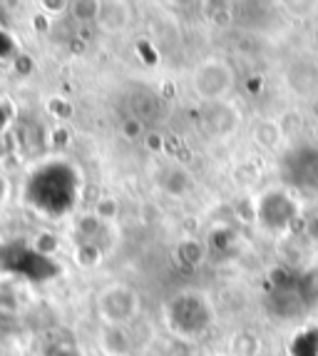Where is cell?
<instances>
[{
  "mask_svg": "<svg viewBox=\"0 0 318 356\" xmlns=\"http://www.w3.org/2000/svg\"><path fill=\"white\" fill-rule=\"evenodd\" d=\"M214 321V309L199 291H179L167 304V324L177 337H199Z\"/></svg>",
  "mask_w": 318,
  "mask_h": 356,
  "instance_id": "6da1fadb",
  "label": "cell"
},
{
  "mask_svg": "<svg viewBox=\"0 0 318 356\" xmlns=\"http://www.w3.org/2000/svg\"><path fill=\"white\" fill-rule=\"evenodd\" d=\"M294 217H296V202L286 190L264 192L259 204H256V220L269 232H283L294 222Z\"/></svg>",
  "mask_w": 318,
  "mask_h": 356,
  "instance_id": "7a4b0ae2",
  "label": "cell"
},
{
  "mask_svg": "<svg viewBox=\"0 0 318 356\" xmlns=\"http://www.w3.org/2000/svg\"><path fill=\"white\" fill-rule=\"evenodd\" d=\"M234 88V72L224 60H206L194 72V90L201 100H221Z\"/></svg>",
  "mask_w": 318,
  "mask_h": 356,
  "instance_id": "3957f363",
  "label": "cell"
},
{
  "mask_svg": "<svg viewBox=\"0 0 318 356\" xmlns=\"http://www.w3.org/2000/svg\"><path fill=\"white\" fill-rule=\"evenodd\" d=\"M140 309V297L130 286L124 284H115L107 286L100 297V312L112 327H119L124 321H130Z\"/></svg>",
  "mask_w": 318,
  "mask_h": 356,
  "instance_id": "277c9868",
  "label": "cell"
},
{
  "mask_svg": "<svg viewBox=\"0 0 318 356\" xmlns=\"http://www.w3.org/2000/svg\"><path fill=\"white\" fill-rule=\"evenodd\" d=\"M286 175L294 184L318 190V147L303 145L286 157Z\"/></svg>",
  "mask_w": 318,
  "mask_h": 356,
  "instance_id": "5b68a950",
  "label": "cell"
},
{
  "mask_svg": "<svg viewBox=\"0 0 318 356\" xmlns=\"http://www.w3.org/2000/svg\"><path fill=\"white\" fill-rule=\"evenodd\" d=\"M271 312L281 319H294L296 314H301V309L306 307L303 297L299 294V289L294 286H276L271 291V302H269Z\"/></svg>",
  "mask_w": 318,
  "mask_h": 356,
  "instance_id": "8992f818",
  "label": "cell"
},
{
  "mask_svg": "<svg viewBox=\"0 0 318 356\" xmlns=\"http://www.w3.org/2000/svg\"><path fill=\"white\" fill-rule=\"evenodd\" d=\"M289 83L299 95H311L313 88L318 85V67L313 63H296L289 72Z\"/></svg>",
  "mask_w": 318,
  "mask_h": 356,
  "instance_id": "52a82bcc",
  "label": "cell"
},
{
  "mask_svg": "<svg viewBox=\"0 0 318 356\" xmlns=\"http://www.w3.org/2000/svg\"><path fill=\"white\" fill-rule=\"evenodd\" d=\"M201 259H204V247H201L196 239H184V242L177 244V261L182 267L192 269V267H196Z\"/></svg>",
  "mask_w": 318,
  "mask_h": 356,
  "instance_id": "ba28073f",
  "label": "cell"
},
{
  "mask_svg": "<svg viewBox=\"0 0 318 356\" xmlns=\"http://www.w3.org/2000/svg\"><path fill=\"white\" fill-rule=\"evenodd\" d=\"M294 356H318V329H303L291 344Z\"/></svg>",
  "mask_w": 318,
  "mask_h": 356,
  "instance_id": "9c48e42d",
  "label": "cell"
},
{
  "mask_svg": "<svg viewBox=\"0 0 318 356\" xmlns=\"http://www.w3.org/2000/svg\"><path fill=\"white\" fill-rule=\"evenodd\" d=\"M105 349L107 354H115V356H124L130 351V339L124 334V329L112 327L105 332Z\"/></svg>",
  "mask_w": 318,
  "mask_h": 356,
  "instance_id": "30bf717a",
  "label": "cell"
},
{
  "mask_svg": "<svg viewBox=\"0 0 318 356\" xmlns=\"http://www.w3.org/2000/svg\"><path fill=\"white\" fill-rule=\"evenodd\" d=\"M296 289H299V294L303 297L306 307L316 304L318 302V269H311V272L303 274V277L296 282Z\"/></svg>",
  "mask_w": 318,
  "mask_h": 356,
  "instance_id": "8fae6325",
  "label": "cell"
},
{
  "mask_svg": "<svg viewBox=\"0 0 318 356\" xmlns=\"http://www.w3.org/2000/svg\"><path fill=\"white\" fill-rule=\"evenodd\" d=\"M192 187V177L187 175V170H169L165 177V190L169 195H184Z\"/></svg>",
  "mask_w": 318,
  "mask_h": 356,
  "instance_id": "7c38bea8",
  "label": "cell"
},
{
  "mask_svg": "<svg viewBox=\"0 0 318 356\" xmlns=\"http://www.w3.org/2000/svg\"><path fill=\"white\" fill-rule=\"evenodd\" d=\"M231 349H234L236 356H256L261 349V341L253 334L249 332H239L234 337V344H231Z\"/></svg>",
  "mask_w": 318,
  "mask_h": 356,
  "instance_id": "4fadbf2b",
  "label": "cell"
},
{
  "mask_svg": "<svg viewBox=\"0 0 318 356\" xmlns=\"http://www.w3.org/2000/svg\"><path fill=\"white\" fill-rule=\"evenodd\" d=\"M231 110H226V107H219V110H214L212 115H209V127L214 130V135H229V127L224 125V118H229Z\"/></svg>",
  "mask_w": 318,
  "mask_h": 356,
  "instance_id": "5bb4252c",
  "label": "cell"
}]
</instances>
